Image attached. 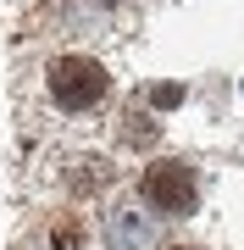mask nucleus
<instances>
[{
	"mask_svg": "<svg viewBox=\"0 0 244 250\" xmlns=\"http://www.w3.org/2000/svg\"><path fill=\"white\" fill-rule=\"evenodd\" d=\"M145 200L155 206V211H172V217H189L200 189H194V172L183 167V161H155V167L145 172Z\"/></svg>",
	"mask_w": 244,
	"mask_h": 250,
	"instance_id": "f03ea898",
	"label": "nucleus"
},
{
	"mask_svg": "<svg viewBox=\"0 0 244 250\" xmlns=\"http://www.w3.org/2000/svg\"><path fill=\"white\" fill-rule=\"evenodd\" d=\"M117 239H122V245H150V228L139 223V217H128V211H117Z\"/></svg>",
	"mask_w": 244,
	"mask_h": 250,
	"instance_id": "7ed1b4c3",
	"label": "nucleus"
},
{
	"mask_svg": "<svg viewBox=\"0 0 244 250\" xmlns=\"http://www.w3.org/2000/svg\"><path fill=\"white\" fill-rule=\"evenodd\" d=\"M155 106H161V111H172V106H183V83H155Z\"/></svg>",
	"mask_w": 244,
	"mask_h": 250,
	"instance_id": "39448f33",
	"label": "nucleus"
},
{
	"mask_svg": "<svg viewBox=\"0 0 244 250\" xmlns=\"http://www.w3.org/2000/svg\"><path fill=\"white\" fill-rule=\"evenodd\" d=\"M83 167H89V172H73V189H83V195H89V189H100V184L111 178L106 161H83Z\"/></svg>",
	"mask_w": 244,
	"mask_h": 250,
	"instance_id": "20e7f679",
	"label": "nucleus"
},
{
	"mask_svg": "<svg viewBox=\"0 0 244 250\" xmlns=\"http://www.w3.org/2000/svg\"><path fill=\"white\" fill-rule=\"evenodd\" d=\"M50 95H56V106H67V111L94 106V100L106 95V67L89 62V56H61V62L50 67Z\"/></svg>",
	"mask_w": 244,
	"mask_h": 250,
	"instance_id": "f257e3e1",
	"label": "nucleus"
}]
</instances>
